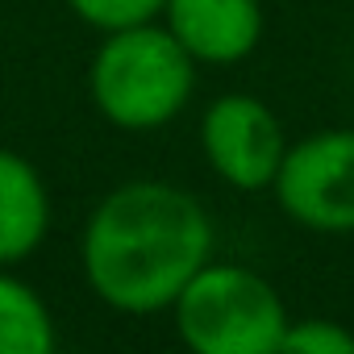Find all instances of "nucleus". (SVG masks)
<instances>
[{
    "label": "nucleus",
    "instance_id": "obj_2",
    "mask_svg": "<svg viewBox=\"0 0 354 354\" xmlns=\"http://www.w3.org/2000/svg\"><path fill=\"white\" fill-rule=\"evenodd\" d=\"M196 59L162 21L109 30L88 63V96L96 113L125 133H154L192 100Z\"/></svg>",
    "mask_w": 354,
    "mask_h": 354
},
{
    "label": "nucleus",
    "instance_id": "obj_9",
    "mask_svg": "<svg viewBox=\"0 0 354 354\" xmlns=\"http://www.w3.org/2000/svg\"><path fill=\"white\" fill-rule=\"evenodd\" d=\"M279 354H354V333L329 317H304V321L288 317Z\"/></svg>",
    "mask_w": 354,
    "mask_h": 354
},
{
    "label": "nucleus",
    "instance_id": "obj_8",
    "mask_svg": "<svg viewBox=\"0 0 354 354\" xmlns=\"http://www.w3.org/2000/svg\"><path fill=\"white\" fill-rule=\"evenodd\" d=\"M55 346L59 333L46 300L9 267H0V354H50Z\"/></svg>",
    "mask_w": 354,
    "mask_h": 354
},
{
    "label": "nucleus",
    "instance_id": "obj_10",
    "mask_svg": "<svg viewBox=\"0 0 354 354\" xmlns=\"http://www.w3.org/2000/svg\"><path fill=\"white\" fill-rule=\"evenodd\" d=\"M162 5L167 0H67V9L96 34L142 26V21H158Z\"/></svg>",
    "mask_w": 354,
    "mask_h": 354
},
{
    "label": "nucleus",
    "instance_id": "obj_6",
    "mask_svg": "<svg viewBox=\"0 0 354 354\" xmlns=\"http://www.w3.org/2000/svg\"><path fill=\"white\" fill-rule=\"evenodd\" d=\"M196 67H234L250 59L267 34L259 0H167L158 17Z\"/></svg>",
    "mask_w": 354,
    "mask_h": 354
},
{
    "label": "nucleus",
    "instance_id": "obj_1",
    "mask_svg": "<svg viewBox=\"0 0 354 354\" xmlns=\"http://www.w3.org/2000/svg\"><path fill=\"white\" fill-rule=\"evenodd\" d=\"M209 209L180 184H117L88 217L80 267L92 296L117 313L146 317L171 308L184 283L213 259Z\"/></svg>",
    "mask_w": 354,
    "mask_h": 354
},
{
    "label": "nucleus",
    "instance_id": "obj_3",
    "mask_svg": "<svg viewBox=\"0 0 354 354\" xmlns=\"http://www.w3.org/2000/svg\"><path fill=\"white\" fill-rule=\"evenodd\" d=\"M175 333L196 354H279L288 329L283 296L242 263H205L171 300Z\"/></svg>",
    "mask_w": 354,
    "mask_h": 354
},
{
    "label": "nucleus",
    "instance_id": "obj_5",
    "mask_svg": "<svg viewBox=\"0 0 354 354\" xmlns=\"http://www.w3.org/2000/svg\"><path fill=\"white\" fill-rule=\"evenodd\" d=\"M201 150L221 184L238 192H263L275 180L288 142L267 100L250 92H225L201 117Z\"/></svg>",
    "mask_w": 354,
    "mask_h": 354
},
{
    "label": "nucleus",
    "instance_id": "obj_7",
    "mask_svg": "<svg viewBox=\"0 0 354 354\" xmlns=\"http://www.w3.org/2000/svg\"><path fill=\"white\" fill-rule=\"evenodd\" d=\"M50 234V192L38 167L0 146V267H17L38 254Z\"/></svg>",
    "mask_w": 354,
    "mask_h": 354
},
{
    "label": "nucleus",
    "instance_id": "obj_4",
    "mask_svg": "<svg viewBox=\"0 0 354 354\" xmlns=\"http://www.w3.org/2000/svg\"><path fill=\"white\" fill-rule=\"evenodd\" d=\"M271 192L292 225L354 234V129H317L288 142Z\"/></svg>",
    "mask_w": 354,
    "mask_h": 354
}]
</instances>
